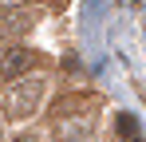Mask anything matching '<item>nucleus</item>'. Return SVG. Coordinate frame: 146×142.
Returning a JSON list of instances; mask_svg holds the SVG:
<instances>
[{
  "instance_id": "7ed1b4c3",
  "label": "nucleus",
  "mask_w": 146,
  "mask_h": 142,
  "mask_svg": "<svg viewBox=\"0 0 146 142\" xmlns=\"http://www.w3.org/2000/svg\"><path fill=\"white\" fill-rule=\"evenodd\" d=\"M115 130H119L122 142H142V126H138L134 115H119V118H115Z\"/></svg>"
},
{
  "instance_id": "f257e3e1",
  "label": "nucleus",
  "mask_w": 146,
  "mask_h": 142,
  "mask_svg": "<svg viewBox=\"0 0 146 142\" xmlns=\"http://www.w3.org/2000/svg\"><path fill=\"white\" fill-rule=\"evenodd\" d=\"M40 95H44V79H20V83H12L8 91H4V115L8 118H20V115H32L36 111V103H40Z\"/></svg>"
},
{
  "instance_id": "f03ea898",
  "label": "nucleus",
  "mask_w": 146,
  "mask_h": 142,
  "mask_svg": "<svg viewBox=\"0 0 146 142\" xmlns=\"http://www.w3.org/2000/svg\"><path fill=\"white\" fill-rule=\"evenodd\" d=\"M40 59L32 55V51H24V47H8L4 51V79H20L28 67H36Z\"/></svg>"
}]
</instances>
